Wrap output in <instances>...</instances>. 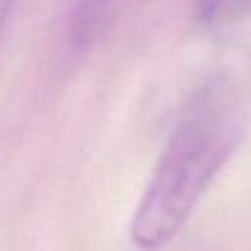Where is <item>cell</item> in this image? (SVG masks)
<instances>
[{
	"instance_id": "6da1fadb",
	"label": "cell",
	"mask_w": 251,
	"mask_h": 251,
	"mask_svg": "<svg viewBox=\"0 0 251 251\" xmlns=\"http://www.w3.org/2000/svg\"><path fill=\"white\" fill-rule=\"evenodd\" d=\"M245 128L238 91L212 79L190 95L168 137L130 221V240L159 251L185 227L216 174L236 152Z\"/></svg>"
},
{
	"instance_id": "7a4b0ae2",
	"label": "cell",
	"mask_w": 251,
	"mask_h": 251,
	"mask_svg": "<svg viewBox=\"0 0 251 251\" xmlns=\"http://www.w3.org/2000/svg\"><path fill=\"white\" fill-rule=\"evenodd\" d=\"M115 0H77L69 16V40L73 47L86 49L104 35L113 18Z\"/></svg>"
},
{
	"instance_id": "3957f363",
	"label": "cell",
	"mask_w": 251,
	"mask_h": 251,
	"mask_svg": "<svg viewBox=\"0 0 251 251\" xmlns=\"http://www.w3.org/2000/svg\"><path fill=\"white\" fill-rule=\"evenodd\" d=\"M238 0H196V16L205 25H218L236 9Z\"/></svg>"
},
{
	"instance_id": "277c9868",
	"label": "cell",
	"mask_w": 251,
	"mask_h": 251,
	"mask_svg": "<svg viewBox=\"0 0 251 251\" xmlns=\"http://www.w3.org/2000/svg\"><path fill=\"white\" fill-rule=\"evenodd\" d=\"M16 2L18 0H0V35H2L4 26H7L9 18H11L13 9H16Z\"/></svg>"
}]
</instances>
